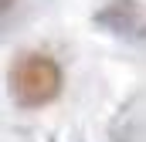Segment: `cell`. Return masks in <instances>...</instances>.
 <instances>
[{
    "label": "cell",
    "mask_w": 146,
    "mask_h": 142,
    "mask_svg": "<svg viewBox=\"0 0 146 142\" xmlns=\"http://www.w3.org/2000/svg\"><path fill=\"white\" fill-rule=\"evenodd\" d=\"M7 81H10V95L21 105L41 108L54 102L61 91V64L54 58H48L44 51H21L10 61Z\"/></svg>",
    "instance_id": "1"
}]
</instances>
